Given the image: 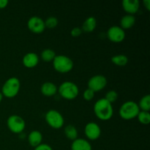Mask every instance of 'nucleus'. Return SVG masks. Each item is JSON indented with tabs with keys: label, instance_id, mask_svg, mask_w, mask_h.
Listing matches in <instances>:
<instances>
[{
	"label": "nucleus",
	"instance_id": "5701e85b",
	"mask_svg": "<svg viewBox=\"0 0 150 150\" xmlns=\"http://www.w3.org/2000/svg\"><path fill=\"white\" fill-rule=\"evenodd\" d=\"M137 118L142 125H149L150 122V114L149 111H140L137 116Z\"/></svg>",
	"mask_w": 150,
	"mask_h": 150
},
{
	"label": "nucleus",
	"instance_id": "aec40b11",
	"mask_svg": "<svg viewBox=\"0 0 150 150\" xmlns=\"http://www.w3.org/2000/svg\"><path fill=\"white\" fill-rule=\"evenodd\" d=\"M111 62L116 65L123 67V66H125L128 62V57L125 54H118V55L112 57Z\"/></svg>",
	"mask_w": 150,
	"mask_h": 150
},
{
	"label": "nucleus",
	"instance_id": "c756f323",
	"mask_svg": "<svg viewBox=\"0 0 150 150\" xmlns=\"http://www.w3.org/2000/svg\"><path fill=\"white\" fill-rule=\"evenodd\" d=\"M143 3H144V4L145 7H146L148 10H150V1L149 0H144Z\"/></svg>",
	"mask_w": 150,
	"mask_h": 150
},
{
	"label": "nucleus",
	"instance_id": "412c9836",
	"mask_svg": "<svg viewBox=\"0 0 150 150\" xmlns=\"http://www.w3.org/2000/svg\"><path fill=\"white\" fill-rule=\"evenodd\" d=\"M56 53L51 48H46L41 52V59L45 62H53L56 57Z\"/></svg>",
	"mask_w": 150,
	"mask_h": 150
},
{
	"label": "nucleus",
	"instance_id": "39448f33",
	"mask_svg": "<svg viewBox=\"0 0 150 150\" xmlns=\"http://www.w3.org/2000/svg\"><path fill=\"white\" fill-rule=\"evenodd\" d=\"M58 92L64 99L73 100L79 95V89L74 82L64 81L58 87Z\"/></svg>",
	"mask_w": 150,
	"mask_h": 150
},
{
	"label": "nucleus",
	"instance_id": "cd10ccee",
	"mask_svg": "<svg viewBox=\"0 0 150 150\" xmlns=\"http://www.w3.org/2000/svg\"><path fill=\"white\" fill-rule=\"evenodd\" d=\"M35 150H53L52 147L47 144H41L35 148Z\"/></svg>",
	"mask_w": 150,
	"mask_h": 150
},
{
	"label": "nucleus",
	"instance_id": "b1692460",
	"mask_svg": "<svg viewBox=\"0 0 150 150\" xmlns=\"http://www.w3.org/2000/svg\"><path fill=\"white\" fill-rule=\"evenodd\" d=\"M45 27L49 28V29H54L58 25V19L54 16H50L45 21Z\"/></svg>",
	"mask_w": 150,
	"mask_h": 150
},
{
	"label": "nucleus",
	"instance_id": "6ab92c4d",
	"mask_svg": "<svg viewBox=\"0 0 150 150\" xmlns=\"http://www.w3.org/2000/svg\"><path fill=\"white\" fill-rule=\"evenodd\" d=\"M64 134L65 136L69 139L70 140L74 141L76 139H78V130L75 126L72 125L66 126L64 128Z\"/></svg>",
	"mask_w": 150,
	"mask_h": 150
},
{
	"label": "nucleus",
	"instance_id": "2eb2a0df",
	"mask_svg": "<svg viewBox=\"0 0 150 150\" xmlns=\"http://www.w3.org/2000/svg\"><path fill=\"white\" fill-rule=\"evenodd\" d=\"M71 150H92L91 144L84 139H76L73 141Z\"/></svg>",
	"mask_w": 150,
	"mask_h": 150
},
{
	"label": "nucleus",
	"instance_id": "f03ea898",
	"mask_svg": "<svg viewBox=\"0 0 150 150\" xmlns=\"http://www.w3.org/2000/svg\"><path fill=\"white\" fill-rule=\"evenodd\" d=\"M140 109L138 103L132 100L125 102L119 110L120 117L125 120H130L137 117Z\"/></svg>",
	"mask_w": 150,
	"mask_h": 150
},
{
	"label": "nucleus",
	"instance_id": "f3484780",
	"mask_svg": "<svg viewBox=\"0 0 150 150\" xmlns=\"http://www.w3.org/2000/svg\"><path fill=\"white\" fill-rule=\"evenodd\" d=\"M136 23V18L133 15L127 14L122 16L120 20V27L122 29H129L133 27Z\"/></svg>",
	"mask_w": 150,
	"mask_h": 150
},
{
	"label": "nucleus",
	"instance_id": "7c9ffc66",
	"mask_svg": "<svg viewBox=\"0 0 150 150\" xmlns=\"http://www.w3.org/2000/svg\"><path fill=\"white\" fill-rule=\"evenodd\" d=\"M2 99H3V95H2V94H1V92H0V103L1 102Z\"/></svg>",
	"mask_w": 150,
	"mask_h": 150
},
{
	"label": "nucleus",
	"instance_id": "9b49d317",
	"mask_svg": "<svg viewBox=\"0 0 150 150\" xmlns=\"http://www.w3.org/2000/svg\"><path fill=\"white\" fill-rule=\"evenodd\" d=\"M84 133L88 139L91 141L97 140L101 135V129L97 123L90 122L86 125L84 128Z\"/></svg>",
	"mask_w": 150,
	"mask_h": 150
},
{
	"label": "nucleus",
	"instance_id": "7ed1b4c3",
	"mask_svg": "<svg viewBox=\"0 0 150 150\" xmlns=\"http://www.w3.org/2000/svg\"><path fill=\"white\" fill-rule=\"evenodd\" d=\"M20 88V80L16 77H11L7 79L3 84L1 88V94L6 98H14L19 92Z\"/></svg>",
	"mask_w": 150,
	"mask_h": 150
},
{
	"label": "nucleus",
	"instance_id": "f257e3e1",
	"mask_svg": "<svg viewBox=\"0 0 150 150\" xmlns=\"http://www.w3.org/2000/svg\"><path fill=\"white\" fill-rule=\"evenodd\" d=\"M94 112L99 120L103 121L109 120L114 114L112 104L105 98H100L94 105Z\"/></svg>",
	"mask_w": 150,
	"mask_h": 150
},
{
	"label": "nucleus",
	"instance_id": "20e7f679",
	"mask_svg": "<svg viewBox=\"0 0 150 150\" xmlns=\"http://www.w3.org/2000/svg\"><path fill=\"white\" fill-rule=\"evenodd\" d=\"M53 66L56 71L61 73H67L73 68V61L65 55H57L53 60Z\"/></svg>",
	"mask_w": 150,
	"mask_h": 150
},
{
	"label": "nucleus",
	"instance_id": "dca6fc26",
	"mask_svg": "<svg viewBox=\"0 0 150 150\" xmlns=\"http://www.w3.org/2000/svg\"><path fill=\"white\" fill-rule=\"evenodd\" d=\"M42 135L39 130H32L28 136V142L32 147H37L42 144Z\"/></svg>",
	"mask_w": 150,
	"mask_h": 150
},
{
	"label": "nucleus",
	"instance_id": "6e6552de",
	"mask_svg": "<svg viewBox=\"0 0 150 150\" xmlns=\"http://www.w3.org/2000/svg\"><path fill=\"white\" fill-rule=\"evenodd\" d=\"M88 89L93 92H99L103 89L107 85V79L103 75H95L90 78L88 81Z\"/></svg>",
	"mask_w": 150,
	"mask_h": 150
},
{
	"label": "nucleus",
	"instance_id": "f8f14e48",
	"mask_svg": "<svg viewBox=\"0 0 150 150\" xmlns=\"http://www.w3.org/2000/svg\"><path fill=\"white\" fill-rule=\"evenodd\" d=\"M23 64L27 68H33L39 63V57L36 53L29 52L25 54L22 59Z\"/></svg>",
	"mask_w": 150,
	"mask_h": 150
},
{
	"label": "nucleus",
	"instance_id": "1a4fd4ad",
	"mask_svg": "<svg viewBox=\"0 0 150 150\" xmlns=\"http://www.w3.org/2000/svg\"><path fill=\"white\" fill-rule=\"evenodd\" d=\"M107 37L113 42H121L125 38V32L120 26H112L108 29Z\"/></svg>",
	"mask_w": 150,
	"mask_h": 150
},
{
	"label": "nucleus",
	"instance_id": "9d476101",
	"mask_svg": "<svg viewBox=\"0 0 150 150\" xmlns=\"http://www.w3.org/2000/svg\"><path fill=\"white\" fill-rule=\"evenodd\" d=\"M27 26L32 32L36 34L42 33L45 29V22L39 16H32L28 20Z\"/></svg>",
	"mask_w": 150,
	"mask_h": 150
},
{
	"label": "nucleus",
	"instance_id": "423d86ee",
	"mask_svg": "<svg viewBox=\"0 0 150 150\" xmlns=\"http://www.w3.org/2000/svg\"><path fill=\"white\" fill-rule=\"evenodd\" d=\"M45 120L50 127L54 129H60L64 125V120L59 111L51 109L45 114Z\"/></svg>",
	"mask_w": 150,
	"mask_h": 150
},
{
	"label": "nucleus",
	"instance_id": "4468645a",
	"mask_svg": "<svg viewBox=\"0 0 150 150\" xmlns=\"http://www.w3.org/2000/svg\"><path fill=\"white\" fill-rule=\"evenodd\" d=\"M41 93L46 97L54 96L58 92V87L53 82L47 81L42 84L40 87Z\"/></svg>",
	"mask_w": 150,
	"mask_h": 150
},
{
	"label": "nucleus",
	"instance_id": "a211bd4d",
	"mask_svg": "<svg viewBox=\"0 0 150 150\" xmlns=\"http://www.w3.org/2000/svg\"><path fill=\"white\" fill-rule=\"evenodd\" d=\"M97 26V20L93 16L88 17L82 25V31L86 32H92L95 29Z\"/></svg>",
	"mask_w": 150,
	"mask_h": 150
},
{
	"label": "nucleus",
	"instance_id": "393cba45",
	"mask_svg": "<svg viewBox=\"0 0 150 150\" xmlns=\"http://www.w3.org/2000/svg\"><path fill=\"white\" fill-rule=\"evenodd\" d=\"M117 98H118V93L114 90H110L107 92V93L105 94V99L109 103H111V104L114 102H115L117 100Z\"/></svg>",
	"mask_w": 150,
	"mask_h": 150
},
{
	"label": "nucleus",
	"instance_id": "0eeeda50",
	"mask_svg": "<svg viewBox=\"0 0 150 150\" xmlns=\"http://www.w3.org/2000/svg\"><path fill=\"white\" fill-rule=\"evenodd\" d=\"M7 125L9 130L14 133H21L26 127L24 120L18 115H11L7 120Z\"/></svg>",
	"mask_w": 150,
	"mask_h": 150
},
{
	"label": "nucleus",
	"instance_id": "a878e982",
	"mask_svg": "<svg viewBox=\"0 0 150 150\" xmlns=\"http://www.w3.org/2000/svg\"><path fill=\"white\" fill-rule=\"evenodd\" d=\"M95 92H93L92 90H91L90 89H86V90H84L83 93V98L86 101H90L95 97Z\"/></svg>",
	"mask_w": 150,
	"mask_h": 150
},
{
	"label": "nucleus",
	"instance_id": "ddd939ff",
	"mask_svg": "<svg viewBox=\"0 0 150 150\" xmlns=\"http://www.w3.org/2000/svg\"><path fill=\"white\" fill-rule=\"evenodd\" d=\"M140 7V2L139 0H123L122 7L126 13L129 15H133L136 13Z\"/></svg>",
	"mask_w": 150,
	"mask_h": 150
},
{
	"label": "nucleus",
	"instance_id": "bb28decb",
	"mask_svg": "<svg viewBox=\"0 0 150 150\" xmlns=\"http://www.w3.org/2000/svg\"><path fill=\"white\" fill-rule=\"evenodd\" d=\"M82 32H83V31H82L81 28L74 27L72 29L71 32H70V34H71L72 36L74 37V38H77V37L80 36V35H81Z\"/></svg>",
	"mask_w": 150,
	"mask_h": 150
},
{
	"label": "nucleus",
	"instance_id": "c85d7f7f",
	"mask_svg": "<svg viewBox=\"0 0 150 150\" xmlns=\"http://www.w3.org/2000/svg\"><path fill=\"white\" fill-rule=\"evenodd\" d=\"M9 1L7 0H0V9H4L8 4Z\"/></svg>",
	"mask_w": 150,
	"mask_h": 150
},
{
	"label": "nucleus",
	"instance_id": "4be33fe9",
	"mask_svg": "<svg viewBox=\"0 0 150 150\" xmlns=\"http://www.w3.org/2000/svg\"><path fill=\"white\" fill-rule=\"evenodd\" d=\"M139 109H142L144 111H149L150 110V96L149 95H146L142 97V99L138 104Z\"/></svg>",
	"mask_w": 150,
	"mask_h": 150
}]
</instances>
